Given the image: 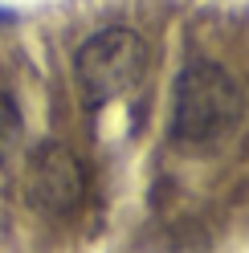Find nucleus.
I'll list each match as a JSON object with an SVG mask.
<instances>
[{
	"label": "nucleus",
	"instance_id": "f03ea898",
	"mask_svg": "<svg viewBox=\"0 0 249 253\" xmlns=\"http://www.w3.org/2000/svg\"><path fill=\"white\" fill-rule=\"evenodd\" d=\"M147 74V41L127 25L90 33L74 53V82L86 106H106L131 94Z\"/></svg>",
	"mask_w": 249,
	"mask_h": 253
},
{
	"label": "nucleus",
	"instance_id": "20e7f679",
	"mask_svg": "<svg viewBox=\"0 0 249 253\" xmlns=\"http://www.w3.org/2000/svg\"><path fill=\"white\" fill-rule=\"evenodd\" d=\"M21 135H25V115L12 94L0 90V168L12 160V151L21 147Z\"/></svg>",
	"mask_w": 249,
	"mask_h": 253
},
{
	"label": "nucleus",
	"instance_id": "7ed1b4c3",
	"mask_svg": "<svg viewBox=\"0 0 249 253\" xmlns=\"http://www.w3.org/2000/svg\"><path fill=\"white\" fill-rule=\"evenodd\" d=\"M21 192H25L33 212L66 220L86 204V192H90L86 164L66 143H37L29 151V160H25Z\"/></svg>",
	"mask_w": 249,
	"mask_h": 253
},
{
	"label": "nucleus",
	"instance_id": "f257e3e1",
	"mask_svg": "<svg viewBox=\"0 0 249 253\" xmlns=\"http://www.w3.org/2000/svg\"><path fill=\"white\" fill-rule=\"evenodd\" d=\"M245 115V94L225 66L188 61L172 86V139L184 147H212L237 131Z\"/></svg>",
	"mask_w": 249,
	"mask_h": 253
}]
</instances>
